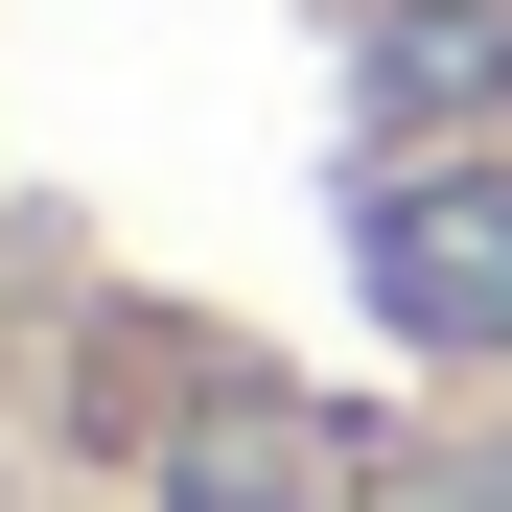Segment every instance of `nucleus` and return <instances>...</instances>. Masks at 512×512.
Segmentation results:
<instances>
[{
    "label": "nucleus",
    "mask_w": 512,
    "mask_h": 512,
    "mask_svg": "<svg viewBox=\"0 0 512 512\" xmlns=\"http://www.w3.org/2000/svg\"><path fill=\"white\" fill-rule=\"evenodd\" d=\"M0 419L140 512H512V0H0Z\"/></svg>",
    "instance_id": "nucleus-1"
}]
</instances>
